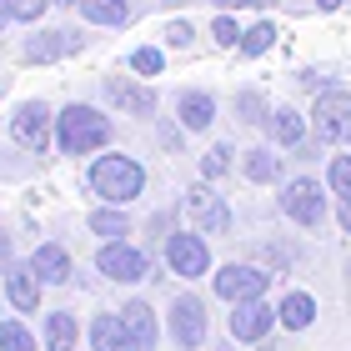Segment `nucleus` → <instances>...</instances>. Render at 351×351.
I'll list each match as a JSON object with an SVG mask.
<instances>
[{"label": "nucleus", "instance_id": "f257e3e1", "mask_svg": "<svg viewBox=\"0 0 351 351\" xmlns=\"http://www.w3.org/2000/svg\"><path fill=\"white\" fill-rule=\"evenodd\" d=\"M116 125H110L106 110H95L86 101H71L66 110L56 116V146L60 156H90V151H106Z\"/></svg>", "mask_w": 351, "mask_h": 351}, {"label": "nucleus", "instance_id": "f03ea898", "mask_svg": "<svg viewBox=\"0 0 351 351\" xmlns=\"http://www.w3.org/2000/svg\"><path fill=\"white\" fill-rule=\"evenodd\" d=\"M90 191L106 206H131L141 191H146V166H141L136 156L110 151V156H101V161L90 166Z\"/></svg>", "mask_w": 351, "mask_h": 351}, {"label": "nucleus", "instance_id": "7ed1b4c3", "mask_svg": "<svg viewBox=\"0 0 351 351\" xmlns=\"http://www.w3.org/2000/svg\"><path fill=\"white\" fill-rule=\"evenodd\" d=\"M311 131H316V141H326V146H346V141H351V90L331 86V90L316 95Z\"/></svg>", "mask_w": 351, "mask_h": 351}, {"label": "nucleus", "instance_id": "20e7f679", "mask_svg": "<svg viewBox=\"0 0 351 351\" xmlns=\"http://www.w3.org/2000/svg\"><path fill=\"white\" fill-rule=\"evenodd\" d=\"M181 211L201 236H226L231 231V206H226V196H221L216 186H191L181 196Z\"/></svg>", "mask_w": 351, "mask_h": 351}, {"label": "nucleus", "instance_id": "39448f33", "mask_svg": "<svg viewBox=\"0 0 351 351\" xmlns=\"http://www.w3.org/2000/svg\"><path fill=\"white\" fill-rule=\"evenodd\" d=\"M10 141L40 156L56 141V110L45 101H21V106H15V116H10Z\"/></svg>", "mask_w": 351, "mask_h": 351}, {"label": "nucleus", "instance_id": "423d86ee", "mask_svg": "<svg viewBox=\"0 0 351 351\" xmlns=\"http://www.w3.org/2000/svg\"><path fill=\"white\" fill-rule=\"evenodd\" d=\"M281 211L296 221V226H306V231H316L326 221V191L311 181V176H296V181H286V191H281Z\"/></svg>", "mask_w": 351, "mask_h": 351}, {"label": "nucleus", "instance_id": "0eeeda50", "mask_svg": "<svg viewBox=\"0 0 351 351\" xmlns=\"http://www.w3.org/2000/svg\"><path fill=\"white\" fill-rule=\"evenodd\" d=\"M166 261H171L176 276L196 281V276L211 271V246H206L201 231H171V236H166Z\"/></svg>", "mask_w": 351, "mask_h": 351}, {"label": "nucleus", "instance_id": "6e6552de", "mask_svg": "<svg viewBox=\"0 0 351 351\" xmlns=\"http://www.w3.org/2000/svg\"><path fill=\"white\" fill-rule=\"evenodd\" d=\"M101 90H106V101L116 106L121 116H136V121L156 116V86H146V81H131V75H106Z\"/></svg>", "mask_w": 351, "mask_h": 351}, {"label": "nucleus", "instance_id": "1a4fd4ad", "mask_svg": "<svg viewBox=\"0 0 351 351\" xmlns=\"http://www.w3.org/2000/svg\"><path fill=\"white\" fill-rule=\"evenodd\" d=\"M266 286H271V276H266L261 266H251V261H231V266L216 271V296H226L231 306H236V301L266 296Z\"/></svg>", "mask_w": 351, "mask_h": 351}, {"label": "nucleus", "instance_id": "9d476101", "mask_svg": "<svg viewBox=\"0 0 351 351\" xmlns=\"http://www.w3.org/2000/svg\"><path fill=\"white\" fill-rule=\"evenodd\" d=\"M171 337L181 341L186 351H196L201 341H206V301L201 296H176L171 301Z\"/></svg>", "mask_w": 351, "mask_h": 351}, {"label": "nucleus", "instance_id": "9b49d317", "mask_svg": "<svg viewBox=\"0 0 351 351\" xmlns=\"http://www.w3.org/2000/svg\"><path fill=\"white\" fill-rule=\"evenodd\" d=\"M95 271L110 281H141L146 276V251L125 246V241H106L101 251H95Z\"/></svg>", "mask_w": 351, "mask_h": 351}, {"label": "nucleus", "instance_id": "f8f14e48", "mask_svg": "<svg viewBox=\"0 0 351 351\" xmlns=\"http://www.w3.org/2000/svg\"><path fill=\"white\" fill-rule=\"evenodd\" d=\"M276 326V311L266 306V301H236L231 306V337L236 341H266V331Z\"/></svg>", "mask_w": 351, "mask_h": 351}, {"label": "nucleus", "instance_id": "ddd939ff", "mask_svg": "<svg viewBox=\"0 0 351 351\" xmlns=\"http://www.w3.org/2000/svg\"><path fill=\"white\" fill-rule=\"evenodd\" d=\"M71 51H81V36H75V30H36V36L21 45V60L45 66V60H60V56H71Z\"/></svg>", "mask_w": 351, "mask_h": 351}, {"label": "nucleus", "instance_id": "4468645a", "mask_svg": "<svg viewBox=\"0 0 351 351\" xmlns=\"http://www.w3.org/2000/svg\"><path fill=\"white\" fill-rule=\"evenodd\" d=\"M30 271L45 281V286H66L71 276H75V266H71V251L60 246V241H45V246H36L30 251Z\"/></svg>", "mask_w": 351, "mask_h": 351}, {"label": "nucleus", "instance_id": "2eb2a0df", "mask_svg": "<svg viewBox=\"0 0 351 351\" xmlns=\"http://www.w3.org/2000/svg\"><path fill=\"white\" fill-rule=\"evenodd\" d=\"M40 286H45V281L30 271V261H25V266L10 261V271H5V296H10L15 311H36V306H40Z\"/></svg>", "mask_w": 351, "mask_h": 351}, {"label": "nucleus", "instance_id": "dca6fc26", "mask_svg": "<svg viewBox=\"0 0 351 351\" xmlns=\"http://www.w3.org/2000/svg\"><path fill=\"white\" fill-rule=\"evenodd\" d=\"M176 116H181L186 131H211V121H216V95H211V90H181V95H176Z\"/></svg>", "mask_w": 351, "mask_h": 351}, {"label": "nucleus", "instance_id": "f3484780", "mask_svg": "<svg viewBox=\"0 0 351 351\" xmlns=\"http://www.w3.org/2000/svg\"><path fill=\"white\" fill-rule=\"evenodd\" d=\"M90 346L95 351H141L136 337L125 331L121 311H106V316H95V322H90Z\"/></svg>", "mask_w": 351, "mask_h": 351}, {"label": "nucleus", "instance_id": "a211bd4d", "mask_svg": "<svg viewBox=\"0 0 351 351\" xmlns=\"http://www.w3.org/2000/svg\"><path fill=\"white\" fill-rule=\"evenodd\" d=\"M266 131H271V141H276L281 151H291V146H301V141H306V116H301V110H291V106H271Z\"/></svg>", "mask_w": 351, "mask_h": 351}, {"label": "nucleus", "instance_id": "6ab92c4d", "mask_svg": "<svg viewBox=\"0 0 351 351\" xmlns=\"http://www.w3.org/2000/svg\"><path fill=\"white\" fill-rule=\"evenodd\" d=\"M241 176H246V181H256V186H276V176H281L276 146H251L241 156Z\"/></svg>", "mask_w": 351, "mask_h": 351}, {"label": "nucleus", "instance_id": "aec40b11", "mask_svg": "<svg viewBox=\"0 0 351 351\" xmlns=\"http://www.w3.org/2000/svg\"><path fill=\"white\" fill-rule=\"evenodd\" d=\"M276 322H281L286 331H306V326L316 322V296H311V291H291V296L276 306Z\"/></svg>", "mask_w": 351, "mask_h": 351}, {"label": "nucleus", "instance_id": "412c9836", "mask_svg": "<svg viewBox=\"0 0 351 351\" xmlns=\"http://www.w3.org/2000/svg\"><path fill=\"white\" fill-rule=\"evenodd\" d=\"M121 322H125V331L136 337L141 351L156 346V311L146 306V301H125V306H121Z\"/></svg>", "mask_w": 351, "mask_h": 351}, {"label": "nucleus", "instance_id": "4be33fe9", "mask_svg": "<svg viewBox=\"0 0 351 351\" xmlns=\"http://www.w3.org/2000/svg\"><path fill=\"white\" fill-rule=\"evenodd\" d=\"M75 341H81V326H75L71 311H51L45 316V346L51 351H75Z\"/></svg>", "mask_w": 351, "mask_h": 351}, {"label": "nucleus", "instance_id": "5701e85b", "mask_svg": "<svg viewBox=\"0 0 351 351\" xmlns=\"http://www.w3.org/2000/svg\"><path fill=\"white\" fill-rule=\"evenodd\" d=\"M75 5H81V15L90 25H125L131 21V5H125V0H75Z\"/></svg>", "mask_w": 351, "mask_h": 351}, {"label": "nucleus", "instance_id": "b1692460", "mask_svg": "<svg viewBox=\"0 0 351 351\" xmlns=\"http://www.w3.org/2000/svg\"><path fill=\"white\" fill-rule=\"evenodd\" d=\"M90 231L106 236V241H121V236H131V221H125L121 206H101V211H90Z\"/></svg>", "mask_w": 351, "mask_h": 351}, {"label": "nucleus", "instance_id": "393cba45", "mask_svg": "<svg viewBox=\"0 0 351 351\" xmlns=\"http://www.w3.org/2000/svg\"><path fill=\"white\" fill-rule=\"evenodd\" d=\"M276 36H281L276 21H256V25L241 30V45H236V51H241V56H266L271 45H276Z\"/></svg>", "mask_w": 351, "mask_h": 351}, {"label": "nucleus", "instance_id": "a878e982", "mask_svg": "<svg viewBox=\"0 0 351 351\" xmlns=\"http://www.w3.org/2000/svg\"><path fill=\"white\" fill-rule=\"evenodd\" d=\"M131 71L136 75H161L166 71V51L161 45H136L131 51Z\"/></svg>", "mask_w": 351, "mask_h": 351}, {"label": "nucleus", "instance_id": "bb28decb", "mask_svg": "<svg viewBox=\"0 0 351 351\" xmlns=\"http://www.w3.org/2000/svg\"><path fill=\"white\" fill-rule=\"evenodd\" d=\"M0 351H36V337L21 322H0Z\"/></svg>", "mask_w": 351, "mask_h": 351}, {"label": "nucleus", "instance_id": "cd10ccee", "mask_svg": "<svg viewBox=\"0 0 351 351\" xmlns=\"http://www.w3.org/2000/svg\"><path fill=\"white\" fill-rule=\"evenodd\" d=\"M326 186L337 191L341 201H351V156H337V161H331V171H326Z\"/></svg>", "mask_w": 351, "mask_h": 351}, {"label": "nucleus", "instance_id": "c85d7f7f", "mask_svg": "<svg viewBox=\"0 0 351 351\" xmlns=\"http://www.w3.org/2000/svg\"><path fill=\"white\" fill-rule=\"evenodd\" d=\"M236 110H241V121H266L271 116V106H266L261 90H241V95H236Z\"/></svg>", "mask_w": 351, "mask_h": 351}, {"label": "nucleus", "instance_id": "c756f323", "mask_svg": "<svg viewBox=\"0 0 351 351\" xmlns=\"http://www.w3.org/2000/svg\"><path fill=\"white\" fill-rule=\"evenodd\" d=\"M51 5H56V0H10V10H15V21H21V25H36Z\"/></svg>", "mask_w": 351, "mask_h": 351}, {"label": "nucleus", "instance_id": "7c9ffc66", "mask_svg": "<svg viewBox=\"0 0 351 351\" xmlns=\"http://www.w3.org/2000/svg\"><path fill=\"white\" fill-rule=\"evenodd\" d=\"M211 40L216 45H241V25H236L231 15H216L211 21Z\"/></svg>", "mask_w": 351, "mask_h": 351}, {"label": "nucleus", "instance_id": "2f4dec72", "mask_svg": "<svg viewBox=\"0 0 351 351\" xmlns=\"http://www.w3.org/2000/svg\"><path fill=\"white\" fill-rule=\"evenodd\" d=\"M201 171L211 176V181H216V176H226L231 171V146H211V151H206V161H201Z\"/></svg>", "mask_w": 351, "mask_h": 351}, {"label": "nucleus", "instance_id": "473e14b6", "mask_svg": "<svg viewBox=\"0 0 351 351\" xmlns=\"http://www.w3.org/2000/svg\"><path fill=\"white\" fill-rule=\"evenodd\" d=\"M161 36H166V45H176V51H181V45L196 40V25H191V21H166Z\"/></svg>", "mask_w": 351, "mask_h": 351}, {"label": "nucleus", "instance_id": "72a5a7b5", "mask_svg": "<svg viewBox=\"0 0 351 351\" xmlns=\"http://www.w3.org/2000/svg\"><path fill=\"white\" fill-rule=\"evenodd\" d=\"M5 271H10V236L0 231V276H5Z\"/></svg>", "mask_w": 351, "mask_h": 351}, {"label": "nucleus", "instance_id": "f704fd0d", "mask_svg": "<svg viewBox=\"0 0 351 351\" xmlns=\"http://www.w3.org/2000/svg\"><path fill=\"white\" fill-rule=\"evenodd\" d=\"M10 21H15V10H10V0H0V30H5Z\"/></svg>", "mask_w": 351, "mask_h": 351}, {"label": "nucleus", "instance_id": "c9c22d12", "mask_svg": "<svg viewBox=\"0 0 351 351\" xmlns=\"http://www.w3.org/2000/svg\"><path fill=\"white\" fill-rule=\"evenodd\" d=\"M341 231L351 236V201H341Z\"/></svg>", "mask_w": 351, "mask_h": 351}, {"label": "nucleus", "instance_id": "e433bc0d", "mask_svg": "<svg viewBox=\"0 0 351 351\" xmlns=\"http://www.w3.org/2000/svg\"><path fill=\"white\" fill-rule=\"evenodd\" d=\"M211 5H266V0H211Z\"/></svg>", "mask_w": 351, "mask_h": 351}, {"label": "nucleus", "instance_id": "4c0bfd02", "mask_svg": "<svg viewBox=\"0 0 351 351\" xmlns=\"http://www.w3.org/2000/svg\"><path fill=\"white\" fill-rule=\"evenodd\" d=\"M337 5H346V0H316V10H337Z\"/></svg>", "mask_w": 351, "mask_h": 351}, {"label": "nucleus", "instance_id": "58836bf2", "mask_svg": "<svg viewBox=\"0 0 351 351\" xmlns=\"http://www.w3.org/2000/svg\"><path fill=\"white\" fill-rule=\"evenodd\" d=\"M346 286H351V256H346Z\"/></svg>", "mask_w": 351, "mask_h": 351}, {"label": "nucleus", "instance_id": "ea45409f", "mask_svg": "<svg viewBox=\"0 0 351 351\" xmlns=\"http://www.w3.org/2000/svg\"><path fill=\"white\" fill-rule=\"evenodd\" d=\"M56 5H75V0H56Z\"/></svg>", "mask_w": 351, "mask_h": 351}, {"label": "nucleus", "instance_id": "a19ab883", "mask_svg": "<svg viewBox=\"0 0 351 351\" xmlns=\"http://www.w3.org/2000/svg\"><path fill=\"white\" fill-rule=\"evenodd\" d=\"M166 5H181V0H166Z\"/></svg>", "mask_w": 351, "mask_h": 351}]
</instances>
